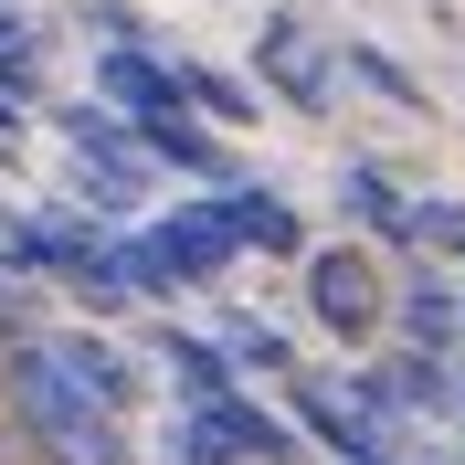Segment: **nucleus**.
I'll list each match as a JSON object with an SVG mask.
<instances>
[{
  "mask_svg": "<svg viewBox=\"0 0 465 465\" xmlns=\"http://www.w3.org/2000/svg\"><path fill=\"white\" fill-rule=\"evenodd\" d=\"M232 254H243V243H232L223 202H180L170 223H148V232H127V243H116V286H138V296L212 286V275H223Z\"/></svg>",
  "mask_w": 465,
  "mask_h": 465,
  "instance_id": "obj_1",
  "label": "nucleus"
},
{
  "mask_svg": "<svg viewBox=\"0 0 465 465\" xmlns=\"http://www.w3.org/2000/svg\"><path fill=\"white\" fill-rule=\"evenodd\" d=\"M11 402H22V434L32 444H64L74 465H127V444H116V423L64 381L54 349H11Z\"/></svg>",
  "mask_w": 465,
  "mask_h": 465,
  "instance_id": "obj_2",
  "label": "nucleus"
},
{
  "mask_svg": "<svg viewBox=\"0 0 465 465\" xmlns=\"http://www.w3.org/2000/svg\"><path fill=\"white\" fill-rule=\"evenodd\" d=\"M170 455H180V465H296V434L275 423V412H254L243 391H223V402L180 412Z\"/></svg>",
  "mask_w": 465,
  "mask_h": 465,
  "instance_id": "obj_3",
  "label": "nucleus"
},
{
  "mask_svg": "<svg viewBox=\"0 0 465 465\" xmlns=\"http://www.w3.org/2000/svg\"><path fill=\"white\" fill-rule=\"evenodd\" d=\"M307 307H318V328H339V339H371V328L391 318L381 264L360 254V243H328V254H307Z\"/></svg>",
  "mask_w": 465,
  "mask_h": 465,
  "instance_id": "obj_4",
  "label": "nucleus"
},
{
  "mask_svg": "<svg viewBox=\"0 0 465 465\" xmlns=\"http://www.w3.org/2000/svg\"><path fill=\"white\" fill-rule=\"evenodd\" d=\"M254 54H264V85L286 95V106H307V116L328 106V74H339V64H328V43H318L307 22H296V11H264Z\"/></svg>",
  "mask_w": 465,
  "mask_h": 465,
  "instance_id": "obj_5",
  "label": "nucleus"
},
{
  "mask_svg": "<svg viewBox=\"0 0 465 465\" xmlns=\"http://www.w3.org/2000/svg\"><path fill=\"white\" fill-rule=\"evenodd\" d=\"M95 85H106L116 106L138 116V127H159V116H180V74H170V64H148L138 43H116V54L95 64Z\"/></svg>",
  "mask_w": 465,
  "mask_h": 465,
  "instance_id": "obj_6",
  "label": "nucleus"
},
{
  "mask_svg": "<svg viewBox=\"0 0 465 465\" xmlns=\"http://www.w3.org/2000/svg\"><path fill=\"white\" fill-rule=\"evenodd\" d=\"M54 360H64V381H74V391H85V402L106 412V423H116L127 402H138V371H127V360H116L106 339H64Z\"/></svg>",
  "mask_w": 465,
  "mask_h": 465,
  "instance_id": "obj_7",
  "label": "nucleus"
},
{
  "mask_svg": "<svg viewBox=\"0 0 465 465\" xmlns=\"http://www.w3.org/2000/svg\"><path fill=\"white\" fill-rule=\"evenodd\" d=\"M223 223H232V243H243V254H307L296 212L264 202V191H223Z\"/></svg>",
  "mask_w": 465,
  "mask_h": 465,
  "instance_id": "obj_8",
  "label": "nucleus"
},
{
  "mask_svg": "<svg viewBox=\"0 0 465 465\" xmlns=\"http://www.w3.org/2000/svg\"><path fill=\"white\" fill-rule=\"evenodd\" d=\"M138 138L159 148V159H180L191 180H223V191H232V148L212 138V127H191V116H159V127H138Z\"/></svg>",
  "mask_w": 465,
  "mask_h": 465,
  "instance_id": "obj_9",
  "label": "nucleus"
},
{
  "mask_svg": "<svg viewBox=\"0 0 465 465\" xmlns=\"http://www.w3.org/2000/svg\"><path fill=\"white\" fill-rule=\"evenodd\" d=\"M159 360H170V381L191 391V412H202V402H223V391H232V360H223L212 339H180V328H159Z\"/></svg>",
  "mask_w": 465,
  "mask_h": 465,
  "instance_id": "obj_10",
  "label": "nucleus"
},
{
  "mask_svg": "<svg viewBox=\"0 0 465 465\" xmlns=\"http://www.w3.org/2000/svg\"><path fill=\"white\" fill-rule=\"evenodd\" d=\"M349 212H360L371 232H391V243H412V202H402L381 170H349Z\"/></svg>",
  "mask_w": 465,
  "mask_h": 465,
  "instance_id": "obj_11",
  "label": "nucleus"
},
{
  "mask_svg": "<svg viewBox=\"0 0 465 465\" xmlns=\"http://www.w3.org/2000/svg\"><path fill=\"white\" fill-rule=\"evenodd\" d=\"M402 339H412V360H434V349L455 339V296H444V286H412L402 296Z\"/></svg>",
  "mask_w": 465,
  "mask_h": 465,
  "instance_id": "obj_12",
  "label": "nucleus"
},
{
  "mask_svg": "<svg viewBox=\"0 0 465 465\" xmlns=\"http://www.w3.org/2000/svg\"><path fill=\"white\" fill-rule=\"evenodd\" d=\"M180 95H191L202 116H223V127H243V116H254V95L232 85V74H212V64H180Z\"/></svg>",
  "mask_w": 465,
  "mask_h": 465,
  "instance_id": "obj_13",
  "label": "nucleus"
},
{
  "mask_svg": "<svg viewBox=\"0 0 465 465\" xmlns=\"http://www.w3.org/2000/svg\"><path fill=\"white\" fill-rule=\"evenodd\" d=\"M296 412H307V423H318V434H328V444H339V455H349V465L371 455V412H339V402H328V391H296Z\"/></svg>",
  "mask_w": 465,
  "mask_h": 465,
  "instance_id": "obj_14",
  "label": "nucleus"
},
{
  "mask_svg": "<svg viewBox=\"0 0 465 465\" xmlns=\"http://www.w3.org/2000/svg\"><path fill=\"white\" fill-rule=\"evenodd\" d=\"M412 243L444 264H465V202H412Z\"/></svg>",
  "mask_w": 465,
  "mask_h": 465,
  "instance_id": "obj_15",
  "label": "nucleus"
},
{
  "mask_svg": "<svg viewBox=\"0 0 465 465\" xmlns=\"http://www.w3.org/2000/svg\"><path fill=\"white\" fill-rule=\"evenodd\" d=\"M223 360H243V371H286V339H275V328H264V318H232Z\"/></svg>",
  "mask_w": 465,
  "mask_h": 465,
  "instance_id": "obj_16",
  "label": "nucleus"
},
{
  "mask_svg": "<svg viewBox=\"0 0 465 465\" xmlns=\"http://www.w3.org/2000/svg\"><path fill=\"white\" fill-rule=\"evenodd\" d=\"M11 328H22V286H0V339H11Z\"/></svg>",
  "mask_w": 465,
  "mask_h": 465,
  "instance_id": "obj_17",
  "label": "nucleus"
},
{
  "mask_svg": "<svg viewBox=\"0 0 465 465\" xmlns=\"http://www.w3.org/2000/svg\"><path fill=\"white\" fill-rule=\"evenodd\" d=\"M0 465H22V434H0Z\"/></svg>",
  "mask_w": 465,
  "mask_h": 465,
  "instance_id": "obj_18",
  "label": "nucleus"
},
{
  "mask_svg": "<svg viewBox=\"0 0 465 465\" xmlns=\"http://www.w3.org/2000/svg\"><path fill=\"white\" fill-rule=\"evenodd\" d=\"M360 465H381V455H360Z\"/></svg>",
  "mask_w": 465,
  "mask_h": 465,
  "instance_id": "obj_19",
  "label": "nucleus"
}]
</instances>
